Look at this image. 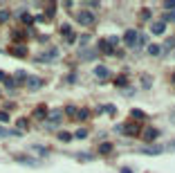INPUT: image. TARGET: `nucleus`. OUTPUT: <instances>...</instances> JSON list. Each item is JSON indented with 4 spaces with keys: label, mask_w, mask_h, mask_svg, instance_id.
<instances>
[{
    "label": "nucleus",
    "mask_w": 175,
    "mask_h": 173,
    "mask_svg": "<svg viewBox=\"0 0 175 173\" xmlns=\"http://www.w3.org/2000/svg\"><path fill=\"white\" fill-rule=\"evenodd\" d=\"M58 59V50H47V52H43V54H38V61H43V63H52V61H56Z\"/></svg>",
    "instance_id": "1"
},
{
    "label": "nucleus",
    "mask_w": 175,
    "mask_h": 173,
    "mask_svg": "<svg viewBox=\"0 0 175 173\" xmlns=\"http://www.w3.org/2000/svg\"><path fill=\"white\" fill-rule=\"evenodd\" d=\"M79 23L81 25H85V27H92L94 25V14H90V11H79Z\"/></svg>",
    "instance_id": "2"
},
{
    "label": "nucleus",
    "mask_w": 175,
    "mask_h": 173,
    "mask_svg": "<svg viewBox=\"0 0 175 173\" xmlns=\"http://www.w3.org/2000/svg\"><path fill=\"white\" fill-rule=\"evenodd\" d=\"M139 38V34L135 32V30H126V34H123V43L128 45V47H135V41Z\"/></svg>",
    "instance_id": "3"
},
{
    "label": "nucleus",
    "mask_w": 175,
    "mask_h": 173,
    "mask_svg": "<svg viewBox=\"0 0 175 173\" xmlns=\"http://www.w3.org/2000/svg\"><path fill=\"white\" fill-rule=\"evenodd\" d=\"M27 88L29 90H38V88H41V85H43V81L41 79H38V76H27Z\"/></svg>",
    "instance_id": "4"
},
{
    "label": "nucleus",
    "mask_w": 175,
    "mask_h": 173,
    "mask_svg": "<svg viewBox=\"0 0 175 173\" xmlns=\"http://www.w3.org/2000/svg\"><path fill=\"white\" fill-rule=\"evenodd\" d=\"M157 135H159V130H157V128H153V126L144 130V139H146V142H153V139H157Z\"/></svg>",
    "instance_id": "5"
},
{
    "label": "nucleus",
    "mask_w": 175,
    "mask_h": 173,
    "mask_svg": "<svg viewBox=\"0 0 175 173\" xmlns=\"http://www.w3.org/2000/svg\"><path fill=\"white\" fill-rule=\"evenodd\" d=\"M150 32H153V34H164V32H166V23H164V20L153 23V25H150Z\"/></svg>",
    "instance_id": "6"
},
{
    "label": "nucleus",
    "mask_w": 175,
    "mask_h": 173,
    "mask_svg": "<svg viewBox=\"0 0 175 173\" xmlns=\"http://www.w3.org/2000/svg\"><path fill=\"white\" fill-rule=\"evenodd\" d=\"M139 128H137V124H123V135H137Z\"/></svg>",
    "instance_id": "7"
},
{
    "label": "nucleus",
    "mask_w": 175,
    "mask_h": 173,
    "mask_svg": "<svg viewBox=\"0 0 175 173\" xmlns=\"http://www.w3.org/2000/svg\"><path fill=\"white\" fill-rule=\"evenodd\" d=\"M9 52L14 56H27V47L25 45H14V47H9Z\"/></svg>",
    "instance_id": "8"
},
{
    "label": "nucleus",
    "mask_w": 175,
    "mask_h": 173,
    "mask_svg": "<svg viewBox=\"0 0 175 173\" xmlns=\"http://www.w3.org/2000/svg\"><path fill=\"white\" fill-rule=\"evenodd\" d=\"M110 72H108V68L105 65H99V68H94V76H99V79H105Z\"/></svg>",
    "instance_id": "9"
},
{
    "label": "nucleus",
    "mask_w": 175,
    "mask_h": 173,
    "mask_svg": "<svg viewBox=\"0 0 175 173\" xmlns=\"http://www.w3.org/2000/svg\"><path fill=\"white\" fill-rule=\"evenodd\" d=\"M99 52H103V54H112V45H110L108 41H99Z\"/></svg>",
    "instance_id": "10"
},
{
    "label": "nucleus",
    "mask_w": 175,
    "mask_h": 173,
    "mask_svg": "<svg viewBox=\"0 0 175 173\" xmlns=\"http://www.w3.org/2000/svg\"><path fill=\"white\" fill-rule=\"evenodd\" d=\"M94 56H96L94 50H83V52H81V61H92Z\"/></svg>",
    "instance_id": "11"
},
{
    "label": "nucleus",
    "mask_w": 175,
    "mask_h": 173,
    "mask_svg": "<svg viewBox=\"0 0 175 173\" xmlns=\"http://www.w3.org/2000/svg\"><path fill=\"white\" fill-rule=\"evenodd\" d=\"M34 117H38V119H43V117H47V108H45V106H38V108L34 110Z\"/></svg>",
    "instance_id": "12"
},
{
    "label": "nucleus",
    "mask_w": 175,
    "mask_h": 173,
    "mask_svg": "<svg viewBox=\"0 0 175 173\" xmlns=\"http://www.w3.org/2000/svg\"><path fill=\"white\" fill-rule=\"evenodd\" d=\"M141 153H146V155H159L162 148H159V146H153V148H141Z\"/></svg>",
    "instance_id": "13"
},
{
    "label": "nucleus",
    "mask_w": 175,
    "mask_h": 173,
    "mask_svg": "<svg viewBox=\"0 0 175 173\" xmlns=\"http://www.w3.org/2000/svg\"><path fill=\"white\" fill-rule=\"evenodd\" d=\"M110 151H112V144H108V142H103L101 146H99V153H103V155H108Z\"/></svg>",
    "instance_id": "14"
},
{
    "label": "nucleus",
    "mask_w": 175,
    "mask_h": 173,
    "mask_svg": "<svg viewBox=\"0 0 175 173\" xmlns=\"http://www.w3.org/2000/svg\"><path fill=\"white\" fill-rule=\"evenodd\" d=\"M14 76H16V81H14V83H23V81H27V74H25L23 70H18Z\"/></svg>",
    "instance_id": "15"
},
{
    "label": "nucleus",
    "mask_w": 175,
    "mask_h": 173,
    "mask_svg": "<svg viewBox=\"0 0 175 173\" xmlns=\"http://www.w3.org/2000/svg\"><path fill=\"white\" fill-rule=\"evenodd\" d=\"M25 128H27V119H18V121H16V130L20 133V130H25Z\"/></svg>",
    "instance_id": "16"
},
{
    "label": "nucleus",
    "mask_w": 175,
    "mask_h": 173,
    "mask_svg": "<svg viewBox=\"0 0 175 173\" xmlns=\"http://www.w3.org/2000/svg\"><path fill=\"white\" fill-rule=\"evenodd\" d=\"M58 139H61V142H70L72 135H70V133H65V130H61V133H58Z\"/></svg>",
    "instance_id": "17"
},
{
    "label": "nucleus",
    "mask_w": 175,
    "mask_h": 173,
    "mask_svg": "<svg viewBox=\"0 0 175 173\" xmlns=\"http://www.w3.org/2000/svg\"><path fill=\"white\" fill-rule=\"evenodd\" d=\"M61 115H63L61 110H52V112H50V119H52V121H58V119H61Z\"/></svg>",
    "instance_id": "18"
},
{
    "label": "nucleus",
    "mask_w": 175,
    "mask_h": 173,
    "mask_svg": "<svg viewBox=\"0 0 175 173\" xmlns=\"http://www.w3.org/2000/svg\"><path fill=\"white\" fill-rule=\"evenodd\" d=\"M76 117H79V119H88V117H90V112H88L85 108H81L79 112H76Z\"/></svg>",
    "instance_id": "19"
},
{
    "label": "nucleus",
    "mask_w": 175,
    "mask_h": 173,
    "mask_svg": "<svg viewBox=\"0 0 175 173\" xmlns=\"http://www.w3.org/2000/svg\"><path fill=\"white\" fill-rule=\"evenodd\" d=\"M130 115H132V119H144V117H146V115H144V110H132Z\"/></svg>",
    "instance_id": "20"
},
{
    "label": "nucleus",
    "mask_w": 175,
    "mask_h": 173,
    "mask_svg": "<svg viewBox=\"0 0 175 173\" xmlns=\"http://www.w3.org/2000/svg\"><path fill=\"white\" fill-rule=\"evenodd\" d=\"M74 137H79V139H83V137H88V130H85V128H79V130H76V133H74Z\"/></svg>",
    "instance_id": "21"
},
{
    "label": "nucleus",
    "mask_w": 175,
    "mask_h": 173,
    "mask_svg": "<svg viewBox=\"0 0 175 173\" xmlns=\"http://www.w3.org/2000/svg\"><path fill=\"white\" fill-rule=\"evenodd\" d=\"M65 112L70 115V117H76V112H79V110H76L74 106H67V108H65Z\"/></svg>",
    "instance_id": "22"
},
{
    "label": "nucleus",
    "mask_w": 175,
    "mask_h": 173,
    "mask_svg": "<svg viewBox=\"0 0 175 173\" xmlns=\"http://www.w3.org/2000/svg\"><path fill=\"white\" fill-rule=\"evenodd\" d=\"M23 23H27V25H32V23H34V18H32V16H27V14H23Z\"/></svg>",
    "instance_id": "23"
},
{
    "label": "nucleus",
    "mask_w": 175,
    "mask_h": 173,
    "mask_svg": "<svg viewBox=\"0 0 175 173\" xmlns=\"http://www.w3.org/2000/svg\"><path fill=\"white\" fill-rule=\"evenodd\" d=\"M148 52H150V54H159V45H150Z\"/></svg>",
    "instance_id": "24"
},
{
    "label": "nucleus",
    "mask_w": 175,
    "mask_h": 173,
    "mask_svg": "<svg viewBox=\"0 0 175 173\" xmlns=\"http://www.w3.org/2000/svg\"><path fill=\"white\" fill-rule=\"evenodd\" d=\"M61 34H63V36H67V34H72V32H70V25H63V27H61Z\"/></svg>",
    "instance_id": "25"
},
{
    "label": "nucleus",
    "mask_w": 175,
    "mask_h": 173,
    "mask_svg": "<svg viewBox=\"0 0 175 173\" xmlns=\"http://www.w3.org/2000/svg\"><path fill=\"white\" fill-rule=\"evenodd\" d=\"M164 7H166L168 11H173V9H175V0H171V2H164Z\"/></svg>",
    "instance_id": "26"
},
{
    "label": "nucleus",
    "mask_w": 175,
    "mask_h": 173,
    "mask_svg": "<svg viewBox=\"0 0 175 173\" xmlns=\"http://www.w3.org/2000/svg\"><path fill=\"white\" fill-rule=\"evenodd\" d=\"M114 83H119V85H126V76H117Z\"/></svg>",
    "instance_id": "27"
},
{
    "label": "nucleus",
    "mask_w": 175,
    "mask_h": 173,
    "mask_svg": "<svg viewBox=\"0 0 175 173\" xmlns=\"http://www.w3.org/2000/svg\"><path fill=\"white\" fill-rule=\"evenodd\" d=\"M34 151H36V153H38V155H45V153H47V151H45V148H43V146H34Z\"/></svg>",
    "instance_id": "28"
},
{
    "label": "nucleus",
    "mask_w": 175,
    "mask_h": 173,
    "mask_svg": "<svg viewBox=\"0 0 175 173\" xmlns=\"http://www.w3.org/2000/svg\"><path fill=\"white\" fill-rule=\"evenodd\" d=\"M9 135V130L7 128H2V126H0V139H2V137H7Z\"/></svg>",
    "instance_id": "29"
},
{
    "label": "nucleus",
    "mask_w": 175,
    "mask_h": 173,
    "mask_svg": "<svg viewBox=\"0 0 175 173\" xmlns=\"http://www.w3.org/2000/svg\"><path fill=\"white\" fill-rule=\"evenodd\" d=\"M65 41H67V43H74V41H76V36H74V34H67V36H65Z\"/></svg>",
    "instance_id": "30"
},
{
    "label": "nucleus",
    "mask_w": 175,
    "mask_h": 173,
    "mask_svg": "<svg viewBox=\"0 0 175 173\" xmlns=\"http://www.w3.org/2000/svg\"><path fill=\"white\" fill-rule=\"evenodd\" d=\"M7 119H9V115H7V112H2V110H0V121H2V124H5Z\"/></svg>",
    "instance_id": "31"
},
{
    "label": "nucleus",
    "mask_w": 175,
    "mask_h": 173,
    "mask_svg": "<svg viewBox=\"0 0 175 173\" xmlns=\"http://www.w3.org/2000/svg\"><path fill=\"white\" fill-rule=\"evenodd\" d=\"M7 18H9V11H0V20H2V23H5V20H7Z\"/></svg>",
    "instance_id": "32"
},
{
    "label": "nucleus",
    "mask_w": 175,
    "mask_h": 173,
    "mask_svg": "<svg viewBox=\"0 0 175 173\" xmlns=\"http://www.w3.org/2000/svg\"><path fill=\"white\" fill-rule=\"evenodd\" d=\"M166 20H175V9H173V11H168V14H166Z\"/></svg>",
    "instance_id": "33"
},
{
    "label": "nucleus",
    "mask_w": 175,
    "mask_h": 173,
    "mask_svg": "<svg viewBox=\"0 0 175 173\" xmlns=\"http://www.w3.org/2000/svg\"><path fill=\"white\" fill-rule=\"evenodd\" d=\"M114 133H123V124H117V126H114Z\"/></svg>",
    "instance_id": "34"
},
{
    "label": "nucleus",
    "mask_w": 175,
    "mask_h": 173,
    "mask_svg": "<svg viewBox=\"0 0 175 173\" xmlns=\"http://www.w3.org/2000/svg\"><path fill=\"white\" fill-rule=\"evenodd\" d=\"M5 79H7V74H5V72H0V81H5Z\"/></svg>",
    "instance_id": "35"
},
{
    "label": "nucleus",
    "mask_w": 175,
    "mask_h": 173,
    "mask_svg": "<svg viewBox=\"0 0 175 173\" xmlns=\"http://www.w3.org/2000/svg\"><path fill=\"white\" fill-rule=\"evenodd\" d=\"M171 121H173V124H175V112H173V115H171Z\"/></svg>",
    "instance_id": "36"
}]
</instances>
